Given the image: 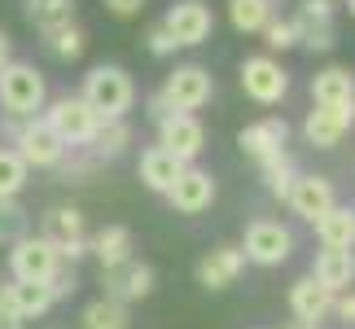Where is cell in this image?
<instances>
[{
  "label": "cell",
  "mask_w": 355,
  "mask_h": 329,
  "mask_svg": "<svg viewBox=\"0 0 355 329\" xmlns=\"http://www.w3.org/2000/svg\"><path fill=\"white\" fill-rule=\"evenodd\" d=\"M40 237L53 242V251H62V246H71V242H84V215L75 207H53L40 219Z\"/></svg>",
  "instance_id": "obj_23"
},
{
  "label": "cell",
  "mask_w": 355,
  "mask_h": 329,
  "mask_svg": "<svg viewBox=\"0 0 355 329\" xmlns=\"http://www.w3.org/2000/svg\"><path fill=\"white\" fill-rule=\"evenodd\" d=\"M311 101L334 106V110H355V75L347 66H324L311 75Z\"/></svg>",
  "instance_id": "obj_18"
},
{
  "label": "cell",
  "mask_w": 355,
  "mask_h": 329,
  "mask_svg": "<svg viewBox=\"0 0 355 329\" xmlns=\"http://www.w3.org/2000/svg\"><path fill=\"white\" fill-rule=\"evenodd\" d=\"M105 13H114V18H136V13L145 9V0H101Z\"/></svg>",
  "instance_id": "obj_39"
},
{
  "label": "cell",
  "mask_w": 355,
  "mask_h": 329,
  "mask_svg": "<svg viewBox=\"0 0 355 329\" xmlns=\"http://www.w3.org/2000/svg\"><path fill=\"white\" fill-rule=\"evenodd\" d=\"M259 171H263V185H268V194L272 198H290V189L298 180V171H294V158L290 154H277V158H268V162H259Z\"/></svg>",
  "instance_id": "obj_29"
},
{
  "label": "cell",
  "mask_w": 355,
  "mask_h": 329,
  "mask_svg": "<svg viewBox=\"0 0 355 329\" xmlns=\"http://www.w3.org/2000/svg\"><path fill=\"white\" fill-rule=\"evenodd\" d=\"M285 329H320V325H311V321H290Z\"/></svg>",
  "instance_id": "obj_45"
},
{
  "label": "cell",
  "mask_w": 355,
  "mask_h": 329,
  "mask_svg": "<svg viewBox=\"0 0 355 329\" xmlns=\"http://www.w3.org/2000/svg\"><path fill=\"white\" fill-rule=\"evenodd\" d=\"M285 141H290V123H285L281 115L245 123V128L237 132V149H241L245 158H254V162H268V158L285 154Z\"/></svg>",
  "instance_id": "obj_11"
},
{
  "label": "cell",
  "mask_w": 355,
  "mask_h": 329,
  "mask_svg": "<svg viewBox=\"0 0 355 329\" xmlns=\"http://www.w3.org/2000/svg\"><path fill=\"white\" fill-rule=\"evenodd\" d=\"M184 176V162L180 158H171L162 145H149L145 154H141V180L145 189H154V194H171V185Z\"/></svg>",
  "instance_id": "obj_20"
},
{
  "label": "cell",
  "mask_w": 355,
  "mask_h": 329,
  "mask_svg": "<svg viewBox=\"0 0 355 329\" xmlns=\"http://www.w3.org/2000/svg\"><path fill=\"white\" fill-rule=\"evenodd\" d=\"M290 211L298 219H307V224H316V219L324 211H334L338 207V194H334V180L329 176H316V171H307V176H298L294 189H290Z\"/></svg>",
  "instance_id": "obj_12"
},
{
  "label": "cell",
  "mask_w": 355,
  "mask_h": 329,
  "mask_svg": "<svg viewBox=\"0 0 355 329\" xmlns=\"http://www.w3.org/2000/svg\"><path fill=\"white\" fill-rule=\"evenodd\" d=\"M158 145L167 149L171 158H180L184 167H193V158L207 149V128H202V119L198 115H167L158 123Z\"/></svg>",
  "instance_id": "obj_10"
},
{
  "label": "cell",
  "mask_w": 355,
  "mask_h": 329,
  "mask_svg": "<svg viewBox=\"0 0 355 329\" xmlns=\"http://www.w3.org/2000/svg\"><path fill=\"white\" fill-rule=\"evenodd\" d=\"M132 145V128H128V119H114V123H101V132H97V141H92V158L105 162V158H119L123 149Z\"/></svg>",
  "instance_id": "obj_28"
},
{
  "label": "cell",
  "mask_w": 355,
  "mask_h": 329,
  "mask_svg": "<svg viewBox=\"0 0 355 329\" xmlns=\"http://www.w3.org/2000/svg\"><path fill=\"white\" fill-rule=\"evenodd\" d=\"M97 167H101V162L92 158V149H71V154L62 158V167H58V171H62V180H71V185H84L88 176L97 171Z\"/></svg>",
  "instance_id": "obj_34"
},
{
  "label": "cell",
  "mask_w": 355,
  "mask_h": 329,
  "mask_svg": "<svg viewBox=\"0 0 355 329\" xmlns=\"http://www.w3.org/2000/svg\"><path fill=\"white\" fill-rule=\"evenodd\" d=\"M79 290V277H75V264H62L58 272H53V281H49V294H53V303L58 298H71Z\"/></svg>",
  "instance_id": "obj_36"
},
{
  "label": "cell",
  "mask_w": 355,
  "mask_h": 329,
  "mask_svg": "<svg viewBox=\"0 0 355 329\" xmlns=\"http://www.w3.org/2000/svg\"><path fill=\"white\" fill-rule=\"evenodd\" d=\"M316 285H324L329 294H347L355 285V251H316L311 259V272H307Z\"/></svg>",
  "instance_id": "obj_17"
},
{
  "label": "cell",
  "mask_w": 355,
  "mask_h": 329,
  "mask_svg": "<svg viewBox=\"0 0 355 329\" xmlns=\"http://www.w3.org/2000/svg\"><path fill=\"white\" fill-rule=\"evenodd\" d=\"M334 312H338V321H343V325H355V290L334 294Z\"/></svg>",
  "instance_id": "obj_40"
},
{
  "label": "cell",
  "mask_w": 355,
  "mask_h": 329,
  "mask_svg": "<svg viewBox=\"0 0 355 329\" xmlns=\"http://www.w3.org/2000/svg\"><path fill=\"white\" fill-rule=\"evenodd\" d=\"M294 251V233L281 224V219H250L245 224V237H241V255L259 268H277L285 264Z\"/></svg>",
  "instance_id": "obj_5"
},
{
  "label": "cell",
  "mask_w": 355,
  "mask_h": 329,
  "mask_svg": "<svg viewBox=\"0 0 355 329\" xmlns=\"http://www.w3.org/2000/svg\"><path fill=\"white\" fill-rule=\"evenodd\" d=\"M9 136H13V149H18V158L26 167H62V158L71 154V149L62 145V136L40 119H9Z\"/></svg>",
  "instance_id": "obj_3"
},
{
  "label": "cell",
  "mask_w": 355,
  "mask_h": 329,
  "mask_svg": "<svg viewBox=\"0 0 355 329\" xmlns=\"http://www.w3.org/2000/svg\"><path fill=\"white\" fill-rule=\"evenodd\" d=\"M44 123L62 136L66 149H88L101 132V119L92 115V106L84 97H58L44 110Z\"/></svg>",
  "instance_id": "obj_4"
},
{
  "label": "cell",
  "mask_w": 355,
  "mask_h": 329,
  "mask_svg": "<svg viewBox=\"0 0 355 329\" xmlns=\"http://www.w3.org/2000/svg\"><path fill=\"white\" fill-rule=\"evenodd\" d=\"M298 44H303L307 53H329L338 44V35H334V26H320V31H303V35H298Z\"/></svg>",
  "instance_id": "obj_37"
},
{
  "label": "cell",
  "mask_w": 355,
  "mask_h": 329,
  "mask_svg": "<svg viewBox=\"0 0 355 329\" xmlns=\"http://www.w3.org/2000/svg\"><path fill=\"white\" fill-rule=\"evenodd\" d=\"M241 92L259 106H277L285 92H290V75L281 71L277 58H268V53H254V58L241 62Z\"/></svg>",
  "instance_id": "obj_9"
},
{
  "label": "cell",
  "mask_w": 355,
  "mask_h": 329,
  "mask_svg": "<svg viewBox=\"0 0 355 329\" xmlns=\"http://www.w3.org/2000/svg\"><path fill=\"white\" fill-rule=\"evenodd\" d=\"M347 9H351V18H355V0H347Z\"/></svg>",
  "instance_id": "obj_46"
},
{
  "label": "cell",
  "mask_w": 355,
  "mask_h": 329,
  "mask_svg": "<svg viewBox=\"0 0 355 329\" xmlns=\"http://www.w3.org/2000/svg\"><path fill=\"white\" fill-rule=\"evenodd\" d=\"M241 272H245V255L241 246H228V242L198 259V285H207V290H228Z\"/></svg>",
  "instance_id": "obj_14"
},
{
  "label": "cell",
  "mask_w": 355,
  "mask_h": 329,
  "mask_svg": "<svg viewBox=\"0 0 355 329\" xmlns=\"http://www.w3.org/2000/svg\"><path fill=\"white\" fill-rule=\"evenodd\" d=\"M26 22H31L40 35L58 31V26H71L75 22V0H26Z\"/></svg>",
  "instance_id": "obj_24"
},
{
  "label": "cell",
  "mask_w": 355,
  "mask_h": 329,
  "mask_svg": "<svg viewBox=\"0 0 355 329\" xmlns=\"http://www.w3.org/2000/svg\"><path fill=\"white\" fill-rule=\"evenodd\" d=\"M101 285H105V298H114V303H136V298H145L154 290V268L141 264V259H128L123 268H105L101 272Z\"/></svg>",
  "instance_id": "obj_13"
},
{
  "label": "cell",
  "mask_w": 355,
  "mask_h": 329,
  "mask_svg": "<svg viewBox=\"0 0 355 329\" xmlns=\"http://www.w3.org/2000/svg\"><path fill=\"white\" fill-rule=\"evenodd\" d=\"M158 92L167 97L171 110L193 115V110H202V106L215 97V79H211L207 66H175V71L167 75V84H162Z\"/></svg>",
  "instance_id": "obj_7"
},
{
  "label": "cell",
  "mask_w": 355,
  "mask_h": 329,
  "mask_svg": "<svg viewBox=\"0 0 355 329\" xmlns=\"http://www.w3.org/2000/svg\"><path fill=\"white\" fill-rule=\"evenodd\" d=\"M263 44H268L272 53H281V49H294V44H298V31H294V22H290V18H272V22L263 26Z\"/></svg>",
  "instance_id": "obj_35"
},
{
  "label": "cell",
  "mask_w": 355,
  "mask_h": 329,
  "mask_svg": "<svg viewBox=\"0 0 355 329\" xmlns=\"http://www.w3.org/2000/svg\"><path fill=\"white\" fill-rule=\"evenodd\" d=\"M92 115L101 123H114V119H128V110L136 106V84L123 66H92L84 75V92H79Z\"/></svg>",
  "instance_id": "obj_1"
},
{
  "label": "cell",
  "mask_w": 355,
  "mask_h": 329,
  "mask_svg": "<svg viewBox=\"0 0 355 329\" xmlns=\"http://www.w3.org/2000/svg\"><path fill=\"white\" fill-rule=\"evenodd\" d=\"M88 255H97L101 272L105 268H123L132 259V228L128 224H105L88 237Z\"/></svg>",
  "instance_id": "obj_19"
},
{
  "label": "cell",
  "mask_w": 355,
  "mask_h": 329,
  "mask_svg": "<svg viewBox=\"0 0 355 329\" xmlns=\"http://www.w3.org/2000/svg\"><path fill=\"white\" fill-rule=\"evenodd\" d=\"M58 268H62V259H58V251H53V242L35 237V233H26L22 242L9 246V277H13V281L49 285Z\"/></svg>",
  "instance_id": "obj_6"
},
{
  "label": "cell",
  "mask_w": 355,
  "mask_h": 329,
  "mask_svg": "<svg viewBox=\"0 0 355 329\" xmlns=\"http://www.w3.org/2000/svg\"><path fill=\"white\" fill-rule=\"evenodd\" d=\"M145 115L154 119V123H162V119H167V115H175V110L167 106V97H162V92H154V97H149V110H145Z\"/></svg>",
  "instance_id": "obj_41"
},
{
  "label": "cell",
  "mask_w": 355,
  "mask_h": 329,
  "mask_svg": "<svg viewBox=\"0 0 355 329\" xmlns=\"http://www.w3.org/2000/svg\"><path fill=\"white\" fill-rule=\"evenodd\" d=\"M44 75L35 71L31 62H5L0 66V106H5L9 119H40V110H44Z\"/></svg>",
  "instance_id": "obj_2"
},
{
  "label": "cell",
  "mask_w": 355,
  "mask_h": 329,
  "mask_svg": "<svg viewBox=\"0 0 355 329\" xmlns=\"http://www.w3.org/2000/svg\"><path fill=\"white\" fill-rule=\"evenodd\" d=\"M26 162L18 158V149H0V198H18L26 185Z\"/></svg>",
  "instance_id": "obj_32"
},
{
  "label": "cell",
  "mask_w": 355,
  "mask_h": 329,
  "mask_svg": "<svg viewBox=\"0 0 355 329\" xmlns=\"http://www.w3.org/2000/svg\"><path fill=\"white\" fill-rule=\"evenodd\" d=\"M228 22H233L237 31H245V35L263 31L272 22V0H228Z\"/></svg>",
  "instance_id": "obj_27"
},
{
  "label": "cell",
  "mask_w": 355,
  "mask_h": 329,
  "mask_svg": "<svg viewBox=\"0 0 355 329\" xmlns=\"http://www.w3.org/2000/svg\"><path fill=\"white\" fill-rule=\"evenodd\" d=\"M0 329H22V321L13 317V312H0Z\"/></svg>",
  "instance_id": "obj_43"
},
{
  "label": "cell",
  "mask_w": 355,
  "mask_h": 329,
  "mask_svg": "<svg viewBox=\"0 0 355 329\" xmlns=\"http://www.w3.org/2000/svg\"><path fill=\"white\" fill-rule=\"evenodd\" d=\"M316 242L324 251H355V207L338 202L334 211H324L316 219Z\"/></svg>",
  "instance_id": "obj_21"
},
{
  "label": "cell",
  "mask_w": 355,
  "mask_h": 329,
  "mask_svg": "<svg viewBox=\"0 0 355 329\" xmlns=\"http://www.w3.org/2000/svg\"><path fill=\"white\" fill-rule=\"evenodd\" d=\"M9 294H13V317L18 321H35V317H44L53 307L49 285H35V281H13Z\"/></svg>",
  "instance_id": "obj_25"
},
{
  "label": "cell",
  "mask_w": 355,
  "mask_h": 329,
  "mask_svg": "<svg viewBox=\"0 0 355 329\" xmlns=\"http://www.w3.org/2000/svg\"><path fill=\"white\" fill-rule=\"evenodd\" d=\"M351 123H355V110L316 106V110H307V119H303V136H307V145H316V149H334V145H343Z\"/></svg>",
  "instance_id": "obj_15"
},
{
  "label": "cell",
  "mask_w": 355,
  "mask_h": 329,
  "mask_svg": "<svg viewBox=\"0 0 355 329\" xmlns=\"http://www.w3.org/2000/svg\"><path fill=\"white\" fill-rule=\"evenodd\" d=\"M145 49L149 53H154V58H171V53H175V40L167 35V26H149V35H145Z\"/></svg>",
  "instance_id": "obj_38"
},
{
  "label": "cell",
  "mask_w": 355,
  "mask_h": 329,
  "mask_svg": "<svg viewBox=\"0 0 355 329\" xmlns=\"http://www.w3.org/2000/svg\"><path fill=\"white\" fill-rule=\"evenodd\" d=\"M13 281H0V312H13V294H9Z\"/></svg>",
  "instance_id": "obj_42"
},
{
  "label": "cell",
  "mask_w": 355,
  "mask_h": 329,
  "mask_svg": "<svg viewBox=\"0 0 355 329\" xmlns=\"http://www.w3.org/2000/svg\"><path fill=\"white\" fill-rule=\"evenodd\" d=\"M167 202H171L180 215H202V211L215 202V176L202 171V167H184V176L171 185Z\"/></svg>",
  "instance_id": "obj_16"
},
{
  "label": "cell",
  "mask_w": 355,
  "mask_h": 329,
  "mask_svg": "<svg viewBox=\"0 0 355 329\" xmlns=\"http://www.w3.org/2000/svg\"><path fill=\"white\" fill-rule=\"evenodd\" d=\"M44 49H49L58 62H75L79 53H84V31H79L75 22H71V26H58V31L44 35Z\"/></svg>",
  "instance_id": "obj_31"
},
{
  "label": "cell",
  "mask_w": 355,
  "mask_h": 329,
  "mask_svg": "<svg viewBox=\"0 0 355 329\" xmlns=\"http://www.w3.org/2000/svg\"><path fill=\"white\" fill-rule=\"evenodd\" d=\"M26 228H31V219H26V211L18 207V198H0V246L22 242Z\"/></svg>",
  "instance_id": "obj_30"
},
{
  "label": "cell",
  "mask_w": 355,
  "mask_h": 329,
  "mask_svg": "<svg viewBox=\"0 0 355 329\" xmlns=\"http://www.w3.org/2000/svg\"><path fill=\"white\" fill-rule=\"evenodd\" d=\"M5 62H9V35L0 31V66H5Z\"/></svg>",
  "instance_id": "obj_44"
},
{
  "label": "cell",
  "mask_w": 355,
  "mask_h": 329,
  "mask_svg": "<svg viewBox=\"0 0 355 329\" xmlns=\"http://www.w3.org/2000/svg\"><path fill=\"white\" fill-rule=\"evenodd\" d=\"M79 325L84 329H128L132 317H128V307L114 303V298H92V303L84 307V317H79Z\"/></svg>",
  "instance_id": "obj_26"
},
{
  "label": "cell",
  "mask_w": 355,
  "mask_h": 329,
  "mask_svg": "<svg viewBox=\"0 0 355 329\" xmlns=\"http://www.w3.org/2000/svg\"><path fill=\"white\" fill-rule=\"evenodd\" d=\"M290 312H294V321L320 325L324 312H334V294L324 290V285H316L311 277H298V281L290 285Z\"/></svg>",
  "instance_id": "obj_22"
},
{
  "label": "cell",
  "mask_w": 355,
  "mask_h": 329,
  "mask_svg": "<svg viewBox=\"0 0 355 329\" xmlns=\"http://www.w3.org/2000/svg\"><path fill=\"white\" fill-rule=\"evenodd\" d=\"M162 26H167V35L175 40V49H198V44H207L211 31H215V13H211V5H202V0H175L167 9V18H162Z\"/></svg>",
  "instance_id": "obj_8"
},
{
  "label": "cell",
  "mask_w": 355,
  "mask_h": 329,
  "mask_svg": "<svg viewBox=\"0 0 355 329\" xmlns=\"http://www.w3.org/2000/svg\"><path fill=\"white\" fill-rule=\"evenodd\" d=\"M290 22H294L298 35H303V31H320V26H334V0H303Z\"/></svg>",
  "instance_id": "obj_33"
}]
</instances>
